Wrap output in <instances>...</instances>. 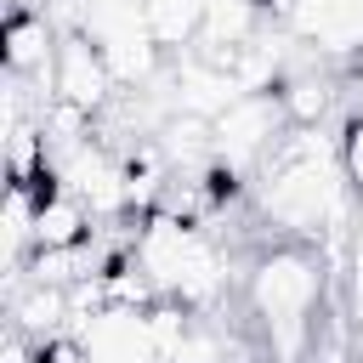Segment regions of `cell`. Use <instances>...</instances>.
<instances>
[{"mask_svg": "<svg viewBox=\"0 0 363 363\" xmlns=\"http://www.w3.org/2000/svg\"><path fill=\"white\" fill-rule=\"evenodd\" d=\"M323 284H329V261L318 255V244H301V238H284V244H272L250 261L244 306L261 323L267 352L278 363H301V357L318 352Z\"/></svg>", "mask_w": 363, "mask_h": 363, "instance_id": "obj_1", "label": "cell"}, {"mask_svg": "<svg viewBox=\"0 0 363 363\" xmlns=\"http://www.w3.org/2000/svg\"><path fill=\"white\" fill-rule=\"evenodd\" d=\"M284 136H289V113H284L278 91H244L227 113L210 119V153H216V164L233 170L238 182L255 176V170L278 153Z\"/></svg>", "mask_w": 363, "mask_h": 363, "instance_id": "obj_2", "label": "cell"}, {"mask_svg": "<svg viewBox=\"0 0 363 363\" xmlns=\"http://www.w3.org/2000/svg\"><path fill=\"white\" fill-rule=\"evenodd\" d=\"M284 28L329 68L363 62V0H289Z\"/></svg>", "mask_w": 363, "mask_h": 363, "instance_id": "obj_3", "label": "cell"}, {"mask_svg": "<svg viewBox=\"0 0 363 363\" xmlns=\"http://www.w3.org/2000/svg\"><path fill=\"white\" fill-rule=\"evenodd\" d=\"M51 91H57L62 102L85 108V113H102L125 85L113 79V68H108V57H102V45H96L91 34H62L57 68H51Z\"/></svg>", "mask_w": 363, "mask_h": 363, "instance_id": "obj_4", "label": "cell"}, {"mask_svg": "<svg viewBox=\"0 0 363 363\" xmlns=\"http://www.w3.org/2000/svg\"><path fill=\"white\" fill-rule=\"evenodd\" d=\"M74 340L85 346V363H159L147 312H130V306H102Z\"/></svg>", "mask_w": 363, "mask_h": 363, "instance_id": "obj_5", "label": "cell"}, {"mask_svg": "<svg viewBox=\"0 0 363 363\" xmlns=\"http://www.w3.org/2000/svg\"><path fill=\"white\" fill-rule=\"evenodd\" d=\"M57 45H62V28L51 23L45 6H11L6 34H0V57H6L11 74L51 79V68H57Z\"/></svg>", "mask_w": 363, "mask_h": 363, "instance_id": "obj_6", "label": "cell"}, {"mask_svg": "<svg viewBox=\"0 0 363 363\" xmlns=\"http://www.w3.org/2000/svg\"><path fill=\"white\" fill-rule=\"evenodd\" d=\"M329 62L318 57L312 68H289L284 74V85H278V102H284V113H289V125H323L329 113H335V96H340V85H335V74H323Z\"/></svg>", "mask_w": 363, "mask_h": 363, "instance_id": "obj_7", "label": "cell"}, {"mask_svg": "<svg viewBox=\"0 0 363 363\" xmlns=\"http://www.w3.org/2000/svg\"><path fill=\"white\" fill-rule=\"evenodd\" d=\"M204 11H210V0H142L147 34H153L170 57H176V51H187V45H199Z\"/></svg>", "mask_w": 363, "mask_h": 363, "instance_id": "obj_8", "label": "cell"}, {"mask_svg": "<svg viewBox=\"0 0 363 363\" xmlns=\"http://www.w3.org/2000/svg\"><path fill=\"white\" fill-rule=\"evenodd\" d=\"M340 170H346L352 193H363V113H352L340 130Z\"/></svg>", "mask_w": 363, "mask_h": 363, "instance_id": "obj_9", "label": "cell"}, {"mask_svg": "<svg viewBox=\"0 0 363 363\" xmlns=\"http://www.w3.org/2000/svg\"><path fill=\"white\" fill-rule=\"evenodd\" d=\"M352 238H363V193H357V210H352Z\"/></svg>", "mask_w": 363, "mask_h": 363, "instance_id": "obj_10", "label": "cell"}, {"mask_svg": "<svg viewBox=\"0 0 363 363\" xmlns=\"http://www.w3.org/2000/svg\"><path fill=\"white\" fill-rule=\"evenodd\" d=\"M267 11H278V17H284V11H289V0H267Z\"/></svg>", "mask_w": 363, "mask_h": 363, "instance_id": "obj_11", "label": "cell"}, {"mask_svg": "<svg viewBox=\"0 0 363 363\" xmlns=\"http://www.w3.org/2000/svg\"><path fill=\"white\" fill-rule=\"evenodd\" d=\"M352 363H363V352H357V357H352Z\"/></svg>", "mask_w": 363, "mask_h": 363, "instance_id": "obj_12", "label": "cell"}]
</instances>
